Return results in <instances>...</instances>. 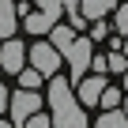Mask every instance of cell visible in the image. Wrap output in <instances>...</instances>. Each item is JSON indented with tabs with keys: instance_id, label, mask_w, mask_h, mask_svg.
I'll list each match as a JSON object with an SVG mask.
<instances>
[{
	"instance_id": "1",
	"label": "cell",
	"mask_w": 128,
	"mask_h": 128,
	"mask_svg": "<svg viewBox=\"0 0 128 128\" xmlns=\"http://www.w3.org/2000/svg\"><path fill=\"white\" fill-rule=\"evenodd\" d=\"M42 98L49 102V128H87L90 124L87 120V109L79 106V98L72 90V83L64 79L60 72L49 76V87H45Z\"/></svg>"
},
{
	"instance_id": "2",
	"label": "cell",
	"mask_w": 128,
	"mask_h": 128,
	"mask_svg": "<svg viewBox=\"0 0 128 128\" xmlns=\"http://www.w3.org/2000/svg\"><path fill=\"white\" fill-rule=\"evenodd\" d=\"M90 53H94V42L87 38V34H76L68 45L60 49V56H64V64H68V83H79L83 76H87V64H90Z\"/></svg>"
},
{
	"instance_id": "3",
	"label": "cell",
	"mask_w": 128,
	"mask_h": 128,
	"mask_svg": "<svg viewBox=\"0 0 128 128\" xmlns=\"http://www.w3.org/2000/svg\"><path fill=\"white\" fill-rule=\"evenodd\" d=\"M42 94L38 90H30V87H19V90H12V98H8V120L12 124H23L30 113H38L42 109Z\"/></svg>"
},
{
	"instance_id": "4",
	"label": "cell",
	"mask_w": 128,
	"mask_h": 128,
	"mask_svg": "<svg viewBox=\"0 0 128 128\" xmlns=\"http://www.w3.org/2000/svg\"><path fill=\"white\" fill-rule=\"evenodd\" d=\"M26 64H30V68H38V72L49 79V76H56V72H60L64 56H60L49 42H34V45H26Z\"/></svg>"
},
{
	"instance_id": "5",
	"label": "cell",
	"mask_w": 128,
	"mask_h": 128,
	"mask_svg": "<svg viewBox=\"0 0 128 128\" xmlns=\"http://www.w3.org/2000/svg\"><path fill=\"white\" fill-rule=\"evenodd\" d=\"M23 64H26V45L15 34L4 38V42H0V72H4V76H15Z\"/></svg>"
},
{
	"instance_id": "6",
	"label": "cell",
	"mask_w": 128,
	"mask_h": 128,
	"mask_svg": "<svg viewBox=\"0 0 128 128\" xmlns=\"http://www.w3.org/2000/svg\"><path fill=\"white\" fill-rule=\"evenodd\" d=\"M102 87H106V72H87L79 83H72V90H76V98H79L83 109H87V106H98Z\"/></svg>"
},
{
	"instance_id": "7",
	"label": "cell",
	"mask_w": 128,
	"mask_h": 128,
	"mask_svg": "<svg viewBox=\"0 0 128 128\" xmlns=\"http://www.w3.org/2000/svg\"><path fill=\"white\" fill-rule=\"evenodd\" d=\"M19 30V15H15V0H0V42L12 38Z\"/></svg>"
},
{
	"instance_id": "8",
	"label": "cell",
	"mask_w": 128,
	"mask_h": 128,
	"mask_svg": "<svg viewBox=\"0 0 128 128\" xmlns=\"http://www.w3.org/2000/svg\"><path fill=\"white\" fill-rule=\"evenodd\" d=\"M19 19H23V30H26V34H49V26L56 23V19H49L45 12H38V8L26 12V15H19Z\"/></svg>"
},
{
	"instance_id": "9",
	"label": "cell",
	"mask_w": 128,
	"mask_h": 128,
	"mask_svg": "<svg viewBox=\"0 0 128 128\" xmlns=\"http://www.w3.org/2000/svg\"><path fill=\"white\" fill-rule=\"evenodd\" d=\"M113 4L117 0H79V8H83V19L90 23V19H106L109 12H113Z\"/></svg>"
},
{
	"instance_id": "10",
	"label": "cell",
	"mask_w": 128,
	"mask_h": 128,
	"mask_svg": "<svg viewBox=\"0 0 128 128\" xmlns=\"http://www.w3.org/2000/svg\"><path fill=\"white\" fill-rule=\"evenodd\" d=\"M60 12L68 15V26H72V30H83V26H87V19H83V8H79V0H64V4H60Z\"/></svg>"
},
{
	"instance_id": "11",
	"label": "cell",
	"mask_w": 128,
	"mask_h": 128,
	"mask_svg": "<svg viewBox=\"0 0 128 128\" xmlns=\"http://www.w3.org/2000/svg\"><path fill=\"white\" fill-rule=\"evenodd\" d=\"M15 79H19V87H30V90H38V87L45 83V76H42L38 68H30V64H23V68L15 72Z\"/></svg>"
},
{
	"instance_id": "12",
	"label": "cell",
	"mask_w": 128,
	"mask_h": 128,
	"mask_svg": "<svg viewBox=\"0 0 128 128\" xmlns=\"http://www.w3.org/2000/svg\"><path fill=\"white\" fill-rule=\"evenodd\" d=\"M113 34H128V4H120V0H117V4H113Z\"/></svg>"
},
{
	"instance_id": "13",
	"label": "cell",
	"mask_w": 128,
	"mask_h": 128,
	"mask_svg": "<svg viewBox=\"0 0 128 128\" xmlns=\"http://www.w3.org/2000/svg\"><path fill=\"white\" fill-rule=\"evenodd\" d=\"M120 94H124V90H117V87L106 83L102 94H98V106H102V109H117V106H120Z\"/></svg>"
},
{
	"instance_id": "14",
	"label": "cell",
	"mask_w": 128,
	"mask_h": 128,
	"mask_svg": "<svg viewBox=\"0 0 128 128\" xmlns=\"http://www.w3.org/2000/svg\"><path fill=\"white\" fill-rule=\"evenodd\" d=\"M124 68H128V56H124L120 49H113V53L106 56V72H117V76H120Z\"/></svg>"
},
{
	"instance_id": "15",
	"label": "cell",
	"mask_w": 128,
	"mask_h": 128,
	"mask_svg": "<svg viewBox=\"0 0 128 128\" xmlns=\"http://www.w3.org/2000/svg\"><path fill=\"white\" fill-rule=\"evenodd\" d=\"M34 4H38V12H45L49 19H60V15H64V12H60L64 0H34Z\"/></svg>"
},
{
	"instance_id": "16",
	"label": "cell",
	"mask_w": 128,
	"mask_h": 128,
	"mask_svg": "<svg viewBox=\"0 0 128 128\" xmlns=\"http://www.w3.org/2000/svg\"><path fill=\"white\" fill-rule=\"evenodd\" d=\"M90 23H94V34H87L90 42H102V38H109V34H113V26H109L106 19H90Z\"/></svg>"
},
{
	"instance_id": "17",
	"label": "cell",
	"mask_w": 128,
	"mask_h": 128,
	"mask_svg": "<svg viewBox=\"0 0 128 128\" xmlns=\"http://www.w3.org/2000/svg\"><path fill=\"white\" fill-rule=\"evenodd\" d=\"M23 128H49V113H42V109L30 113V117L23 120Z\"/></svg>"
},
{
	"instance_id": "18",
	"label": "cell",
	"mask_w": 128,
	"mask_h": 128,
	"mask_svg": "<svg viewBox=\"0 0 128 128\" xmlns=\"http://www.w3.org/2000/svg\"><path fill=\"white\" fill-rule=\"evenodd\" d=\"M8 98H12V90L0 83V113H8Z\"/></svg>"
},
{
	"instance_id": "19",
	"label": "cell",
	"mask_w": 128,
	"mask_h": 128,
	"mask_svg": "<svg viewBox=\"0 0 128 128\" xmlns=\"http://www.w3.org/2000/svg\"><path fill=\"white\" fill-rule=\"evenodd\" d=\"M120 113L128 117V94H120Z\"/></svg>"
},
{
	"instance_id": "20",
	"label": "cell",
	"mask_w": 128,
	"mask_h": 128,
	"mask_svg": "<svg viewBox=\"0 0 128 128\" xmlns=\"http://www.w3.org/2000/svg\"><path fill=\"white\" fill-rule=\"evenodd\" d=\"M0 128H19V124H12V120H4V113H0Z\"/></svg>"
},
{
	"instance_id": "21",
	"label": "cell",
	"mask_w": 128,
	"mask_h": 128,
	"mask_svg": "<svg viewBox=\"0 0 128 128\" xmlns=\"http://www.w3.org/2000/svg\"><path fill=\"white\" fill-rule=\"evenodd\" d=\"M120 53H124V56H128V34H124V38H120Z\"/></svg>"
},
{
	"instance_id": "22",
	"label": "cell",
	"mask_w": 128,
	"mask_h": 128,
	"mask_svg": "<svg viewBox=\"0 0 128 128\" xmlns=\"http://www.w3.org/2000/svg\"><path fill=\"white\" fill-rule=\"evenodd\" d=\"M120 79H124V90H128V68H124V72H120Z\"/></svg>"
},
{
	"instance_id": "23",
	"label": "cell",
	"mask_w": 128,
	"mask_h": 128,
	"mask_svg": "<svg viewBox=\"0 0 128 128\" xmlns=\"http://www.w3.org/2000/svg\"><path fill=\"white\" fill-rule=\"evenodd\" d=\"M15 4H26V0H15Z\"/></svg>"
},
{
	"instance_id": "24",
	"label": "cell",
	"mask_w": 128,
	"mask_h": 128,
	"mask_svg": "<svg viewBox=\"0 0 128 128\" xmlns=\"http://www.w3.org/2000/svg\"><path fill=\"white\" fill-rule=\"evenodd\" d=\"M0 79H4V72H0Z\"/></svg>"
}]
</instances>
